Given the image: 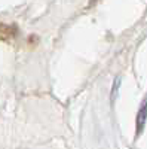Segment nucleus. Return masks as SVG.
<instances>
[{
    "label": "nucleus",
    "mask_w": 147,
    "mask_h": 149,
    "mask_svg": "<svg viewBox=\"0 0 147 149\" xmlns=\"http://www.w3.org/2000/svg\"><path fill=\"white\" fill-rule=\"evenodd\" d=\"M146 118H147V100L143 103L138 115H137V133H141V130L144 127V122H146Z\"/></svg>",
    "instance_id": "f257e3e1"
}]
</instances>
